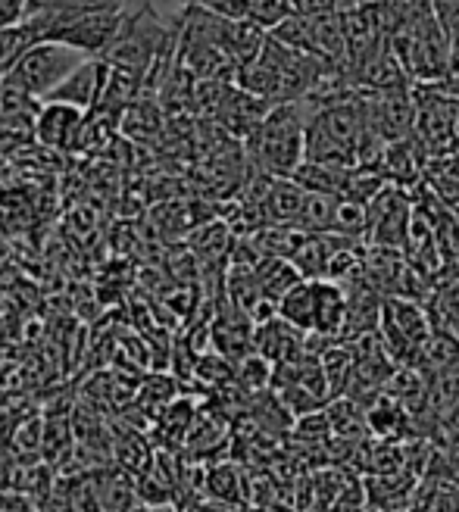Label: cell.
Masks as SVG:
<instances>
[{
    "label": "cell",
    "instance_id": "6da1fadb",
    "mask_svg": "<svg viewBox=\"0 0 459 512\" xmlns=\"http://www.w3.org/2000/svg\"><path fill=\"white\" fill-rule=\"evenodd\" d=\"M328 72H335V66L269 35L263 54L238 72V85L275 107L291 104V100H306L322 85Z\"/></svg>",
    "mask_w": 459,
    "mask_h": 512
},
{
    "label": "cell",
    "instance_id": "7a4b0ae2",
    "mask_svg": "<svg viewBox=\"0 0 459 512\" xmlns=\"http://www.w3.org/2000/svg\"><path fill=\"white\" fill-rule=\"evenodd\" d=\"M313 110V100L275 104L257 125V132L244 141L247 163L263 175L291 178L306 157V128H310Z\"/></svg>",
    "mask_w": 459,
    "mask_h": 512
},
{
    "label": "cell",
    "instance_id": "3957f363",
    "mask_svg": "<svg viewBox=\"0 0 459 512\" xmlns=\"http://www.w3.org/2000/svg\"><path fill=\"white\" fill-rule=\"evenodd\" d=\"M391 47H394L397 60L403 63L406 75H410L416 85L441 88L456 72L450 38L435 13V4L406 19L391 35Z\"/></svg>",
    "mask_w": 459,
    "mask_h": 512
},
{
    "label": "cell",
    "instance_id": "277c9868",
    "mask_svg": "<svg viewBox=\"0 0 459 512\" xmlns=\"http://www.w3.org/2000/svg\"><path fill=\"white\" fill-rule=\"evenodd\" d=\"M88 57L72 50L60 41H35L19 54V60L4 72V85L29 94L35 100H44L63 79L79 69Z\"/></svg>",
    "mask_w": 459,
    "mask_h": 512
},
{
    "label": "cell",
    "instance_id": "5b68a950",
    "mask_svg": "<svg viewBox=\"0 0 459 512\" xmlns=\"http://www.w3.org/2000/svg\"><path fill=\"white\" fill-rule=\"evenodd\" d=\"M169 44H172V35L166 29V22L160 19L157 7L144 4L135 13H125V22H122L116 41L110 44V50L100 60H107L110 66H122V69L147 75L160 63Z\"/></svg>",
    "mask_w": 459,
    "mask_h": 512
},
{
    "label": "cell",
    "instance_id": "8992f818",
    "mask_svg": "<svg viewBox=\"0 0 459 512\" xmlns=\"http://www.w3.org/2000/svg\"><path fill=\"white\" fill-rule=\"evenodd\" d=\"M378 335L385 341L388 353L397 366H419L428 338L435 335V319L425 306L413 297H385L381 300V322Z\"/></svg>",
    "mask_w": 459,
    "mask_h": 512
},
{
    "label": "cell",
    "instance_id": "52a82bcc",
    "mask_svg": "<svg viewBox=\"0 0 459 512\" xmlns=\"http://www.w3.org/2000/svg\"><path fill=\"white\" fill-rule=\"evenodd\" d=\"M288 47H297L303 54H313L325 60L335 69H347V32H344V19L338 13H322V16H306L294 13L282 25H275L269 32Z\"/></svg>",
    "mask_w": 459,
    "mask_h": 512
},
{
    "label": "cell",
    "instance_id": "ba28073f",
    "mask_svg": "<svg viewBox=\"0 0 459 512\" xmlns=\"http://www.w3.org/2000/svg\"><path fill=\"white\" fill-rule=\"evenodd\" d=\"M366 213H369V235H366L369 244L397 247V250L406 247V238H410L413 228V203L410 194L403 191V185L388 182L366 203Z\"/></svg>",
    "mask_w": 459,
    "mask_h": 512
},
{
    "label": "cell",
    "instance_id": "9c48e42d",
    "mask_svg": "<svg viewBox=\"0 0 459 512\" xmlns=\"http://www.w3.org/2000/svg\"><path fill=\"white\" fill-rule=\"evenodd\" d=\"M122 22H125V10H116V13H75L50 41H60V44H66L72 50H79V54H85V57H104L110 50V44L116 41Z\"/></svg>",
    "mask_w": 459,
    "mask_h": 512
},
{
    "label": "cell",
    "instance_id": "30bf717a",
    "mask_svg": "<svg viewBox=\"0 0 459 512\" xmlns=\"http://www.w3.org/2000/svg\"><path fill=\"white\" fill-rule=\"evenodd\" d=\"M253 350H257L260 356H266L272 366H285V363H294V360H300V356L310 353L313 338L275 313V316L257 322V331H253Z\"/></svg>",
    "mask_w": 459,
    "mask_h": 512
},
{
    "label": "cell",
    "instance_id": "8fae6325",
    "mask_svg": "<svg viewBox=\"0 0 459 512\" xmlns=\"http://www.w3.org/2000/svg\"><path fill=\"white\" fill-rule=\"evenodd\" d=\"M269 110H272V104H266L263 97L244 91L241 85H232V91L225 94V100L213 113V119L219 122V128L225 135H232L235 141L244 144L253 132H257V125L266 119Z\"/></svg>",
    "mask_w": 459,
    "mask_h": 512
},
{
    "label": "cell",
    "instance_id": "7c38bea8",
    "mask_svg": "<svg viewBox=\"0 0 459 512\" xmlns=\"http://www.w3.org/2000/svg\"><path fill=\"white\" fill-rule=\"evenodd\" d=\"M82 125H85V110L60 104V100H44V107L35 116V138L50 150H75Z\"/></svg>",
    "mask_w": 459,
    "mask_h": 512
},
{
    "label": "cell",
    "instance_id": "4fadbf2b",
    "mask_svg": "<svg viewBox=\"0 0 459 512\" xmlns=\"http://www.w3.org/2000/svg\"><path fill=\"white\" fill-rule=\"evenodd\" d=\"M104 79H107V60L88 57L79 69L69 75V79H63L44 100H60V104H72V107L91 113L97 107V100H100Z\"/></svg>",
    "mask_w": 459,
    "mask_h": 512
},
{
    "label": "cell",
    "instance_id": "5bb4252c",
    "mask_svg": "<svg viewBox=\"0 0 459 512\" xmlns=\"http://www.w3.org/2000/svg\"><path fill=\"white\" fill-rule=\"evenodd\" d=\"M306 197H310V191H306L297 178H272L260 200L263 222L272 228H297L300 213L306 207Z\"/></svg>",
    "mask_w": 459,
    "mask_h": 512
},
{
    "label": "cell",
    "instance_id": "9a60e30c",
    "mask_svg": "<svg viewBox=\"0 0 459 512\" xmlns=\"http://www.w3.org/2000/svg\"><path fill=\"white\" fill-rule=\"evenodd\" d=\"M197 403L188 400V397H175L163 413L157 416V422H153L150 428V441L157 450H185L188 444V434H191V425L197 419Z\"/></svg>",
    "mask_w": 459,
    "mask_h": 512
},
{
    "label": "cell",
    "instance_id": "2e32d148",
    "mask_svg": "<svg viewBox=\"0 0 459 512\" xmlns=\"http://www.w3.org/2000/svg\"><path fill=\"white\" fill-rule=\"evenodd\" d=\"M216 13L228 16V19H241V22H253L260 29L272 32L275 25H282L288 16H294V0H213Z\"/></svg>",
    "mask_w": 459,
    "mask_h": 512
},
{
    "label": "cell",
    "instance_id": "e0dca14e",
    "mask_svg": "<svg viewBox=\"0 0 459 512\" xmlns=\"http://www.w3.org/2000/svg\"><path fill=\"white\" fill-rule=\"evenodd\" d=\"M203 494L228 503V506H247L250 503V475L232 463V459H219V463L207 466L203 475Z\"/></svg>",
    "mask_w": 459,
    "mask_h": 512
},
{
    "label": "cell",
    "instance_id": "ac0fdd59",
    "mask_svg": "<svg viewBox=\"0 0 459 512\" xmlns=\"http://www.w3.org/2000/svg\"><path fill=\"white\" fill-rule=\"evenodd\" d=\"M278 316L294 328L313 335L316 331V278H303L278 303Z\"/></svg>",
    "mask_w": 459,
    "mask_h": 512
},
{
    "label": "cell",
    "instance_id": "d6986e66",
    "mask_svg": "<svg viewBox=\"0 0 459 512\" xmlns=\"http://www.w3.org/2000/svg\"><path fill=\"white\" fill-rule=\"evenodd\" d=\"M338 207H341V197L310 191V197H306V207L300 213L297 228H303V232H310V235H331V232H335Z\"/></svg>",
    "mask_w": 459,
    "mask_h": 512
},
{
    "label": "cell",
    "instance_id": "ffe728a7",
    "mask_svg": "<svg viewBox=\"0 0 459 512\" xmlns=\"http://www.w3.org/2000/svg\"><path fill=\"white\" fill-rule=\"evenodd\" d=\"M125 0H44L41 10H72V13H116L125 10Z\"/></svg>",
    "mask_w": 459,
    "mask_h": 512
},
{
    "label": "cell",
    "instance_id": "44dd1931",
    "mask_svg": "<svg viewBox=\"0 0 459 512\" xmlns=\"http://www.w3.org/2000/svg\"><path fill=\"white\" fill-rule=\"evenodd\" d=\"M44 0H0V29H13L38 16Z\"/></svg>",
    "mask_w": 459,
    "mask_h": 512
},
{
    "label": "cell",
    "instance_id": "7402d4cb",
    "mask_svg": "<svg viewBox=\"0 0 459 512\" xmlns=\"http://www.w3.org/2000/svg\"><path fill=\"white\" fill-rule=\"evenodd\" d=\"M435 13L444 25L453 50V69L459 72V0H435Z\"/></svg>",
    "mask_w": 459,
    "mask_h": 512
},
{
    "label": "cell",
    "instance_id": "603a6c76",
    "mask_svg": "<svg viewBox=\"0 0 459 512\" xmlns=\"http://www.w3.org/2000/svg\"><path fill=\"white\" fill-rule=\"evenodd\" d=\"M0 512H41L38 500L16 488H0Z\"/></svg>",
    "mask_w": 459,
    "mask_h": 512
},
{
    "label": "cell",
    "instance_id": "cb8c5ba5",
    "mask_svg": "<svg viewBox=\"0 0 459 512\" xmlns=\"http://www.w3.org/2000/svg\"><path fill=\"white\" fill-rule=\"evenodd\" d=\"M347 7V0H294V10L306 16H322V13H338Z\"/></svg>",
    "mask_w": 459,
    "mask_h": 512
},
{
    "label": "cell",
    "instance_id": "d4e9b609",
    "mask_svg": "<svg viewBox=\"0 0 459 512\" xmlns=\"http://www.w3.org/2000/svg\"><path fill=\"white\" fill-rule=\"evenodd\" d=\"M144 512H178L175 506H147Z\"/></svg>",
    "mask_w": 459,
    "mask_h": 512
},
{
    "label": "cell",
    "instance_id": "484cf974",
    "mask_svg": "<svg viewBox=\"0 0 459 512\" xmlns=\"http://www.w3.org/2000/svg\"><path fill=\"white\" fill-rule=\"evenodd\" d=\"M188 4H213V0H188Z\"/></svg>",
    "mask_w": 459,
    "mask_h": 512
}]
</instances>
